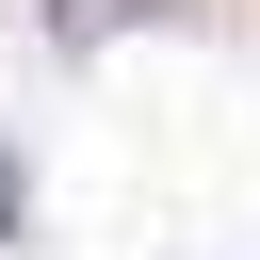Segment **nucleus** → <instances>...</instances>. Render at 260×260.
I'll return each mask as SVG.
<instances>
[{
    "mask_svg": "<svg viewBox=\"0 0 260 260\" xmlns=\"http://www.w3.org/2000/svg\"><path fill=\"white\" fill-rule=\"evenodd\" d=\"M130 16H162V0H49V32H65V49H114Z\"/></svg>",
    "mask_w": 260,
    "mask_h": 260,
    "instance_id": "1",
    "label": "nucleus"
}]
</instances>
